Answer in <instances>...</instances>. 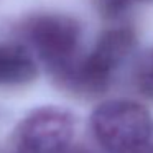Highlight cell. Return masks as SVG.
<instances>
[{"instance_id":"52a82bcc","label":"cell","mask_w":153,"mask_h":153,"mask_svg":"<svg viewBox=\"0 0 153 153\" xmlns=\"http://www.w3.org/2000/svg\"><path fill=\"white\" fill-rule=\"evenodd\" d=\"M132 2L133 0H94V5L99 15H102L107 20H114L125 13Z\"/></svg>"},{"instance_id":"5b68a950","label":"cell","mask_w":153,"mask_h":153,"mask_svg":"<svg viewBox=\"0 0 153 153\" xmlns=\"http://www.w3.org/2000/svg\"><path fill=\"white\" fill-rule=\"evenodd\" d=\"M38 76L33 54L23 45L0 43V87L23 86Z\"/></svg>"},{"instance_id":"8992f818","label":"cell","mask_w":153,"mask_h":153,"mask_svg":"<svg viewBox=\"0 0 153 153\" xmlns=\"http://www.w3.org/2000/svg\"><path fill=\"white\" fill-rule=\"evenodd\" d=\"M133 82L142 96L153 100V48L142 54L135 66Z\"/></svg>"},{"instance_id":"30bf717a","label":"cell","mask_w":153,"mask_h":153,"mask_svg":"<svg viewBox=\"0 0 153 153\" xmlns=\"http://www.w3.org/2000/svg\"><path fill=\"white\" fill-rule=\"evenodd\" d=\"M15 153H17V152H15Z\"/></svg>"},{"instance_id":"ba28073f","label":"cell","mask_w":153,"mask_h":153,"mask_svg":"<svg viewBox=\"0 0 153 153\" xmlns=\"http://www.w3.org/2000/svg\"><path fill=\"white\" fill-rule=\"evenodd\" d=\"M64 153H92V152H89V150H86V148H81V146H77V148H69V150H66Z\"/></svg>"},{"instance_id":"9c48e42d","label":"cell","mask_w":153,"mask_h":153,"mask_svg":"<svg viewBox=\"0 0 153 153\" xmlns=\"http://www.w3.org/2000/svg\"><path fill=\"white\" fill-rule=\"evenodd\" d=\"M140 2H145V4H153V0H140Z\"/></svg>"},{"instance_id":"7a4b0ae2","label":"cell","mask_w":153,"mask_h":153,"mask_svg":"<svg viewBox=\"0 0 153 153\" xmlns=\"http://www.w3.org/2000/svg\"><path fill=\"white\" fill-rule=\"evenodd\" d=\"M91 130L107 153H137L152 145L153 117L133 100H105L94 109Z\"/></svg>"},{"instance_id":"277c9868","label":"cell","mask_w":153,"mask_h":153,"mask_svg":"<svg viewBox=\"0 0 153 153\" xmlns=\"http://www.w3.org/2000/svg\"><path fill=\"white\" fill-rule=\"evenodd\" d=\"M76 117L64 107L45 105L33 109L15 130L17 153H64L69 150Z\"/></svg>"},{"instance_id":"6da1fadb","label":"cell","mask_w":153,"mask_h":153,"mask_svg":"<svg viewBox=\"0 0 153 153\" xmlns=\"http://www.w3.org/2000/svg\"><path fill=\"white\" fill-rule=\"evenodd\" d=\"M135 46V31L128 25L105 30L96 46L56 73L58 82L77 96H100L107 91L114 71Z\"/></svg>"},{"instance_id":"3957f363","label":"cell","mask_w":153,"mask_h":153,"mask_svg":"<svg viewBox=\"0 0 153 153\" xmlns=\"http://www.w3.org/2000/svg\"><path fill=\"white\" fill-rule=\"evenodd\" d=\"M23 35L33 51L54 74L76 59L81 27L64 13H40L23 25Z\"/></svg>"}]
</instances>
